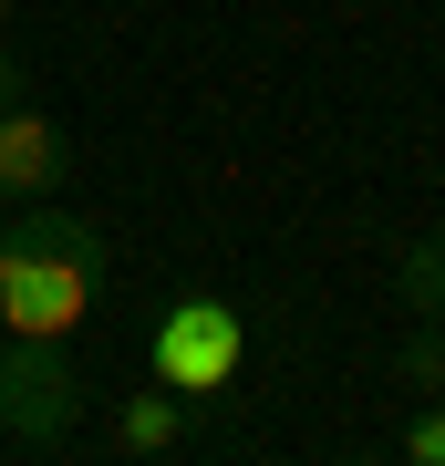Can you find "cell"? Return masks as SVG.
<instances>
[{"instance_id":"6da1fadb","label":"cell","mask_w":445,"mask_h":466,"mask_svg":"<svg viewBox=\"0 0 445 466\" xmlns=\"http://www.w3.org/2000/svg\"><path fill=\"white\" fill-rule=\"evenodd\" d=\"M104 249L94 218H63V208H32L0 228V332H42V342H73L104 300Z\"/></svg>"},{"instance_id":"7a4b0ae2","label":"cell","mask_w":445,"mask_h":466,"mask_svg":"<svg viewBox=\"0 0 445 466\" xmlns=\"http://www.w3.org/2000/svg\"><path fill=\"white\" fill-rule=\"evenodd\" d=\"M146 373L166 383L177 404H228L238 373H248V311L217 290H177L146 332Z\"/></svg>"},{"instance_id":"3957f363","label":"cell","mask_w":445,"mask_h":466,"mask_svg":"<svg viewBox=\"0 0 445 466\" xmlns=\"http://www.w3.org/2000/svg\"><path fill=\"white\" fill-rule=\"evenodd\" d=\"M83 363H73V342H42V332H0V435H11L21 456H52V446H73V425H83Z\"/></svg>"},{"instance_id":"277c9868","label":"cell","mask_w":445,"mask_h":466,"mask_svg":"<svg viewBox=\"0 0 445 466\" xmlns=\"http://www.w3.org/2000/svg\"><path fill=\"white\" fill-rule=\"evenodd\" d=\"M63 167H73L63 125H52L32 94L0 104V198H52V187H63Z\"/></svg>"},{"instance_id":"5b68a950","label":"cell","mask_w":445,"mask_h":466,"mask_svg":"<svg viewBox=\"0 0 445 466\" xmlns=\"http://www.w3.org/2000/svg\"><path fill=\"white\" fill-rule=\"evenodd\" d=\"M104 446H115V456H177V446H187V404L166 394V383H156V394H115Z\"/></svg>"},{"instance_id":"8992f818","label":"cell","mask_w":445,"mask_h":466,"mask_svg":"<svg viewBox=\"0 0 445 466\" xmlns=\"http://www.w3.org/2000/svg\"><path fill=\"white\" fill-rule=\"evenodd\" d=\"M394 290L414 321H445V238H414V249L394 259Z\"/></svg>"},{"instance_id":"52a82bcc","label":"cell","mask_w":445,"mask_h":466,"mask_svg":"<svg viewBox=\"0 0 445 466\" xmlns=\"http://www.w3.org/2000/svg\"><path fill=\"white\" fill-rule=\"evenodd\" d=\"M404 456H414V466H445V394H435L425 415L404 425Z\"/></svg>"},{"instance_id":"ba28073f","label":"cell","mask_w":445,"mask_h":466,"mask_svg":"<svg viewBox=\"0 0 445 466\" xmlns=\"http://www.w3.org/2000/svg\"><path fill=\"white\" fill-rule=\"evenodd\" d=\"M32 94V63H21V52H0V104H21Z\"/></svg>"},{"instance_id":"9c48e42d","label":"cell","mask_w":445,"mask_h":466,"mask_svg":"<svg viewBox=\"0 0 445 466\" xmlns=\"http://www.w3.org/2000/svg\"><path fill=\"white\" fill-rule=\"evenodd\" d=\"M0 21H11V0H0Z\"/></svg>"},{"instance_id":"30bf717a","label":"cell","mask_w":445,"mask_h":466,"mask_svg":"<svg viewBox=\"0 0 445 466\" xmlns=\"http://www.w3.org/2000/svg\"><path fill=\"white\" fill-rule=\"evenodd\" d=\"M435 11H445V0H435Z\"/></svg>"}]
</instances>
